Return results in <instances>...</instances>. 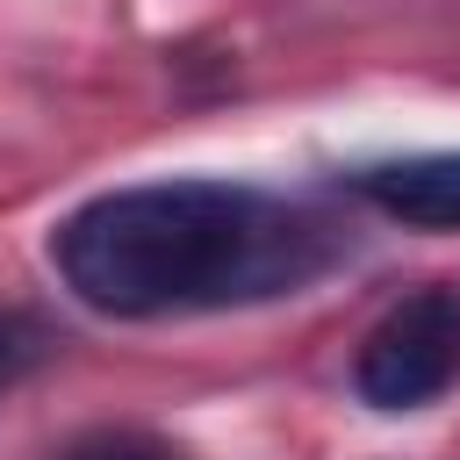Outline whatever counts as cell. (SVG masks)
Listing matches in <instances>:
<instances>
[{"instance_id":"cell-1","label":"cell","mask_w":460,"mask_h":460,"mask_svg":"<svg viewBox=\"0 0 460 460\" xmlns=\"http://www.w3.org/2000/svg\"><path fill=\"white\" fill-rule=\"evenodd\" d=\"M345 259V237L309 201L244 180H137L79 201L50 230L58 280L115 323L216 316L302 295Z\"/></svg>"},{"instance_id":"cell-2","label":"cell","mask_w":460,"mask_h":460,"mask_svg":"<svg viewBox=\"0 0 460 460\" xmlns=\"http://www.w3.org/2000/svg\"><path fill=\"white\" fill-rule=\"evenodd\" d=\"M460 381V288L402 295L352 352V388L367 410H424Z\"/></svg>"},{"instance_id":"cell-3","label":"cell","mask_w":460,"mask_h":460,"mask_svg":"<svg viewBox=\"0 0 460 460\" xmlns=\"http://www.w3.org/2000/svg\"><path fill=\"white\" fill-rule=\"evenodd\" d=\"M352 194L410 230H460V151H410L352 165Z\"/></svg>"},{"instance_id":"cell-5","label":"cell","mask_w":460,"mask_h":460,"mask_svg":"<svg viewBox=\"0 0 460 460\" xmlns=\"http://www.w3.org/2000/svg\"><path fill=\"white\" fill-rule=\"evenodd\" d=\"M58 460H187V453H172V446L151 438V431H86V438H72Z\"/></svg>"},{"instance_id":"cell-4","label":"cell","mask_w":460,"mask_h":460,"mask_svg":"<svg viewBox=\"0 0 460 460\" xmlns=\"http://www.w3.org/2000/svg\"><path fill=\"white\" fill-rule=\"evenodd\" d=\"M43 352H50V331H43L29 309H0V395L22 388V381L43 367Z\"/></svg>"}]
</instances>
